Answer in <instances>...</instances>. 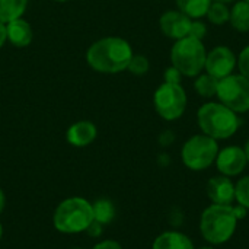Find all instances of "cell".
I'll return each mask as SVG.
<instances>
[{
  "label": "cell",
  "instance_id": "6da1fadb",
  "mask_svg": "<svg viewBox=\"0 0 249 249\" xmlns=\"http://www.w3.org/2000/svg\"><path fill=\"white\" fill-rule=\"evenodd\" d=\"M133 57L131 45L118 36H108L90 45L86 54L89 66L99 73H120Z\"/></svg>",
  "mask_w": 249,
  "mask_h": 249
},
{
  "label": "cell",
  "instance_id": "7a4b0ae2",
  "mask_svg": "<svg viewBox=\"0 0 249 249\" xmlns=\"http://www.w3.org/2000/svg\"><path fill=\"white\" fill-rule=\"evenodd\" d=\"M238 222L233 206L212 204L201 213L200 233L210 245H223L235 235Z\"/></svg>",
  "mask_w": 249,
  "mask_h": 249
},
{
  "label": "cell",
  "instance_id": "3957f363",
  "mask_svg": "<svg viewBox=\"0 0 249 249\" xmlns=\"http://www.w3.org/2000/svg\"><path fill=\"white\" fill-rule=\"evenodd\" d=\"M197 123L203 134L214 140L232 137L241 124L238 114L220 102H207L200 107L197 112Z\"/></svg>",
  "mask_w": 249,
  "mask_h": 249
},
{
  "label": "cell",
  "instance_id": "277c9868",
  "mask_svg": "<svg viewBox=\"0 0 249 249\" xmlns=\"http://www.w3.org/2000/svg\"><path fill=\"white\" fill-rule=\"evenodd\" d=\"M93 222V207L86 198L70 197L63 200L53 216L54 228L61 233L86 232Z\"/></svg>",
  "mask_w": 249,
  "mask_h": 249
},
{
  "label": "cell",
  "instance_id": "5b68a950",
  "mask_svg": "<svg viewBox=\"0 0 249 249\" xmlns=\"http://www.w3.org/2000/svg\"><path fill=\"white\" fill-rule=\"evenodd\" d=\"M207 51L203 41L185 36L178 39L171 50L172 66L179 70L182 76L196 77L198 76L206 66Z\"/></svg>",
  "mask_w": 249,
  "mask_h": 249
},
{
  "label": "cell",
  "instance_id": "8992f818",
  "mask_svg": "<svg viewBox=\"0 0 249 249\" xmlns=\"http://www.w3.org/2000/svg\"><path fill=\"white\" fill-rule=\"evenodd\" d=\"M217 153H219L217 140L206 134H197L190 137L184 143L181 150V158L188 169L200 172L210 168L216 162Z\"/></svg>",
  "mask_w": 249,
  "mask_h": 249
},
{
  "label": "cell",
  "instance_id": "52a82bcc",
  "mask_svg": "<svg viewBox=\"0 0 249 249\" xmlns=\"http://www.w3.org/2000/svg\"><path fill=\"white\" fill-rule=\"evenodd\" d=\"M225 107L236 114L249 111V79L239 74H229L219 80L217 95Z\"/></svg>",
  "mask_w": 249,
  "mask_h": 249
},
{
  "label": "cell",
  "instance_id": "ba28073f",
  "mask_svg": "<svg viewBox=\"0 0 249 249\" xmlns=\"http://www.w3.org/2000/svg\"><path fill=\"white\" fill-rule=\"evenodd\" d=\"M156 112L166 121H175L182 117L187 108V93L181 85L162 83L153 96Z\"/></svg>",
  "mask_w": 249,
  "mask_h": 249
},
{
  "label": "cell",
  "instance_id": "9c48e42d",
  "mask_svg": "<svg viewBox=\"0 0 249 249\" xmlns=\"http://www.w3.org/2000/svg\"><path fill=\"white\" fill-rule=\"evenodd\" d=\"M236 64H238V58L235 53L226 45H219L207 54L204 69L209 74L220 80L232 74Z\"/></svg>",
  "mask_w": 249,
  "mask_h": 249
},
{
  "label": "cell",
  "instance_id": "30bf717a",
  "mask_svg": "<svg viewBox=\"0 0 249 249\" xmlns=\"http://www.w3.org/2000/svg\"><path fill=\"white\" fill-rule=\"evenodd\" d=\"M248 165L245 152L239 146H228L219 150L216 158V168L220 175L225 177H238L241 175Z\"/></svg>",
  "mask_w": 249,
  "mask_h": 249
},
{
  "label": "cell",
  "instance_id": "8fae6325",
  "mask_svg": "<svg viewBox=\"0 0 249 249\" xmlns=\"http://www.w3.org/2000/svg\"><path fill=\"white\" fill-rule=\"evenodd\" d=\"M160 29L162 32L172 39H182L188 36L193 19L188 18L181 10H168L160 16Z\"/></svg>",
  "mask_w": 249,
  "mask_h": 249
},
{
  "label": "cell",
  "instance_id": "7c38bea8",
  "mask_svg": "<svg viewBox=\"0 0 249 249\" xmlns=\"http://www.w3.org/2000/svg\"><path fill=\"white\" fill-rule=\"evenodd\" d=\"M206 193L213 204L232 206L235 201V184L225 175L210 178L206 185Z\"/></svg>",
  "mask_w": 249,
  "mask_h": 249
},
{
  "label": "cell",
  "instance_id": "4fadbf2b",
  "mask_svg": "<svg viewBox=\"0 0 249 249\" xmlns=\"http://www.w3.org/2000/svg\"><path fill=\"white\" fill-rule=\"evenodd\" d=\"M66 139L74 147H85L96 139V127L90 121L74 123L69 127Z\"/></svg>",
  "mask_w": 249,
  "mask_h": 249
},
{
  "label": "cell",
  "instance_id": "5bb4252c",
  "mask_svg": "<svg viewBox=\"0 0 249 249\" xmlns=\"http://www.w3.org/2000/svg\"><path fill=\"white\" fill-rule=\"evenodd\" d=\"M152 249H196L193 241L179 231H168L160 233L155 241Z\"/></svg>",
  "mask_w": 249,
  "mask_h": 249
},
{
  "label": "cell",
  "instance_id": "9a60e30c",
  "mask_svg": "<svg viewBox=\"0 0 249 249\" xmlns=\"http://www.w3.org/2000/svg\"><path fill=\"white\" fill-rule=\"evenodd\" d=\"M6 34H7V39L15 47H26L32 41V29L29 23L20 18L7 22Z\"/></svg>",
  "mask_w": 249,
  "mask_h": 249
},
{
  "label": "cell",
  "instance_id": "2e32d148",
  "mask_svg": "<svg viewBox=\"0 0 249 249\" xmlns=\"http://www.w3.org/2000/svg\"><path fill=\"white\" fill-rule=\"evenodd\" d=\"M231 25L238 32H248L249 31V3L245 0H239L231 9Z\"/></svg>",
  "mask_w": 249,
  "mask_h": 249
},
{
  "label": "cell",
  "instance_id": "e0dca14e",
  "mask_svg": "<svg viewBox=\"0 0 249 249\" xmlns=\"http://www.w3.org/2000/svg\"><path fill=\"white\" fill-rule=\"evenodd\" d=\"M213 0H177L178 10L185 13L191 19H200L207 15Z\"/></svg>",
  "mask_w": 249,
  "mask_h": 249
},
{
  "label": "cell",
  "instance_id": "ac0fdd59",
  "mask_svg": "<svg viewBox=\"0 0 249 249\" xmlns=\"http://www.w3.org/2000/svg\"><path fill=\"white\" fill-rule=\"evenodd\" d=\"M28 0H0V22L7 23L19 19L25 12Z\"/></svg>",
  "mask_w": 249,
  "mask_h": 249
},
{
  "label": "cell",
  "instance_id": "d6986e66",
  "mask_svg": "<svg viewBox=\"0 0 249 249\" xmlns=\"http://www.w3.org/2000/svg\"><path fill=\"white\" fill-rule=\"evenodd\" d=\"M93 220L101 225H108L115 219V206L108 198H99L93 204Z\"/></svg>",
  "mask_w": 249,
  "mask_h": 249
},
{
  "label": "cell",
  "instance_id": "ffe728a7",
  "mask_svg": "<svg viewBox=\"0 0 249 249\" xmlns=\"http://www.w3.org/2000/svg\"><path fill=\"white\" fill-rule=\"evenodd\" d=\"M217 86H219V79L213 77L212 74L206 73L198 76V79L194 83V88L197 93L201 98H213L217 95Z\"/></svg>",
  "mask_w": 249,
  "mask_h": 249
},
{
  "label": "cell",
  "instance_id": "44dd1931",
  "mask_svg": "<svg viewBox=\"0 0 249 249\" xmlns=\"http://www.w3.org/2000/svg\"><path fill=\"white\" fill-rule=\"evenodd\" d=\"M207 19L214 23V25H225L226 22H229L231 18V9L228 7L226 3L222 1H212L209 10H207Z\"/></svg>",
  "mask_w": 249,
  "mask_h": 249
},
{
  "label": "cell",
  "instance_id": "7402d4cb",
  "mask_svg": "<svg viewBox=\"0 0 249 249\" xmlns=\"http://www.w3.org/2000/svg\"><path fill=\"white\" fill-rule=\"evenodd\" d=\"M235 201L249 210V175L241 178L235 184Z\"/></svg>",
  "mask_w": 249,
  "mask_h": 249
},
{
  "label": "cell",
  "instance_id": "603a6c76",
  "mask_svg": "<svg viewBox=\"0 0 249 249\" xmlns=\"http://www.w3.org/2000/svg\"><path fill=\"white\" fill-rule=\"evenodd\" d=\"M127 69L136 76H143L149 70V60L144 55H133Z\"/></svg>",
  "mask_w": 249,
  "mask_h": 249
},
{
  "label": "cell",
  "instance_id": "cb8c5ba5",
  "mask_svg": "<svg viewBox=\"0 0 249 249\" xmlns=\"http://www.w3.org/2000/svg\"><path fill=\"white\" fill-rule=\"evenodd\" d=\"M206 35H207V26H206V23L201 22V20H198V19L197 20H193L188 36L203 41L206 38Z\"/></svg>",
  "mask_w": 249,
  "mask_h": 249
},
{
  "label": "cell",
  "instance_id": "d4e9b609",
  "mask_svg": "<svg viewBox=\"0 0 249 249\" xmlns=\"http://www.w3.org/2000/svg\"><path fill=\"white\" fill-rule=\"evenodd\" d=\"M238 66H239V73L249 79V45L241 51L238 58Z\"/></svg>",
  "mask_w": 249,
  "mask_h": 249
},
{
  "label": "cell",
  "instance_id": "484cf974",
  "mask_svg": "<svg viewBox=\"0 0 249 249\" xmlns=\"http://www.w3.org/2000/svg\"><path fill=\"white\" fill-rule=\"evenodd\" d=\"M181 76L182 74L179 73V70L175 69L174 66L172 67H168L165 70V74H163L166 83H175V85H181Z\"/></svg>",
  "mask_w": 249,
  "mask_h": 249
},
{
  "label": "cell",
  "instance_id": "4316f807",
  "mask_svg": "<svg viewBox=\"0 0 249 249\" xmlns=\"http://www.w3.org/2000/svg\"><path fill=\"white\" fill-rule=\"evenodd\" d=\"M104 225H101V223H98L96 220H93L90 225H89V228L86 229V233L89 235V236H92V238H99L101 235H102V232H104V228H102Z\"/></svg>",
  "mask_w": 249,
  "mask_h": 249
},
{
  "label": "cell",
  "instance_id": "83f0119b",
  "mask_svg": "<svg viewBox=\"0 0 249 249\" xmlns=\"http://www.w3.org/2000/svg\"><path fill=\"white\" fill-rule=\"evenodd\" d=\"M92 249H123V247L117 242V241H111V239H105L98 242Z\"/></svg>",
  "mask_w": 249,
  "mask_h": 249
},
{
  "label": "cell",
  "instance_id": "f1b7e54d",
  "mask_svg": "<svg viewBox=\"0 0 249 249\" xmlns=\"http://www.w3.org/2000/svg\"><path fill=\"white\" fill-rule=\"evenodd\" d=\"M174 140H175V134H174L172 131H165V133H162L160 137H159V142H160V144H162L163 147L171 146V144L174 143Z\"/></svg>",
  "mask_w": 249,
  "mask_h": 249
},
{
  "label": "cell",
  "instance_id": "f546056e",
  "mask_svg": "<svg viewBox=\"0 0 249 249\" xmlns=\"http://www.w3.org/2000/svg\"><path fill=\"white\" fill-rule=\"evenodd\" d=\"M7 39V34H6V26L3 22H0V48L3 47L4 41Z\"/></svg>",
  "mask_w": 249,
  "mask_h": 249
},
{
  "label": "cell",
  "instance_id": "4dcf8cb0",
  "mask_svg": "<svg viewBox=\"0 0 249 249\" xmlns=\"http://www.w3.org/2000/svg\"><path fill=\"white\" fill-rule=\"evenodd\" d=\"M4 206H6V197H4V193H3V190L0 188V213L4 210Z\"/></svg>",
  "mask_w": 249,
  "mask_h": 249
},
{
  "label": "cell",
  "instance_id": "1f68e13d",
  "mask_svg": "<svg viewBox=\"0 0 249 249\" xmlns=\"http://www.w3.org/2000/svg\"><path fill=\"white\" fill-rule=\"evenodd\" d=\"M244 152H245V156H247V160H248V163H249V140L247 142L245 147H244Z\"/></svg>",
  "mask_w": 249,
  "mask_h": 249
},
{
  "label": "cell",
  "instance_id": "d6a6232c",
  "mask_svg": "<svg viewBox=\"0 0 249 249\" xmlns=\"http://www.w3.org/2000/svg\"><path fill=\"white\" fill-rule=\"evenodd\" d=\"M214 1H222V3H232V1H235V0H214Z\"/></svg>",
  "mask_w": 249,
  "mask_h": 249
},
{
  "label": "cell",
  "instance_id": "836d02e7",
  "mask_svg": "<svg viewBox=\"0 0 249 249\" xmlns=\"http://www.w3.org/2000/svg\"><path fill=\"white\" fill-rule=\"evenodd\" d=\"M1 236H3V226H1V223H0V241H1Z\"/></svg>",
  "mask_w": 249,
  "mask_h": 249
},
{
  "label": "cell",
  "instance_id": "e575fe53",
  "mask_svg": "<svg viewBox=\"0 0 249 249\" xmlns=\"http://www.w3.org/2000/svg\"><path fill=\"white\" fill-rule=\"evenodd\" d=\"M200 249H216V248H213V247H203V248H200Z\"/></svg>",
  "mask_w": 249,
  "mask_h": 249
},
{
  "label": "cell",
  "instance_id": "d590c367",
  "mask_svg": "<svg viewBox=\"0 0 249 249\" xmlns=\"http://www.w3.org/2000/svg\"><path fill=\"white\" fill-rule=\"evenodd\" d=\"M57 1H67V0H57Z\"/></svg>",
  "mask_w": 249,
  "mask_h": 249
},
{
  "label": "cell",
  "instance_id": "8d00e7d4",
  "mask_svg": "<svg viewBox=\"0 0 249 249\" xmlns=\"http://www.w3.org/2000/svg\"><path fill=\"white\" fill-rule=\"evenodd\" d=\"M73 249H85V248H73Z\"/></svg>",
  "mask_w": 249,
  "mask_h": 249
},
{
  "label": "cell",
  "instance_id": "74e56055",
  "mask_svg": "<svg viewBox=\"0 0 249 249\" xmlns=\"http://www.w3.org/2000/svg\"><path fill=\"white\" fill-rule=\"evenodd\" d=\"M245 1H248V3H249V0H245Z\"/></svg>",
  "mask_w": 249,
  "mask_h": 249
}]
</instances>
